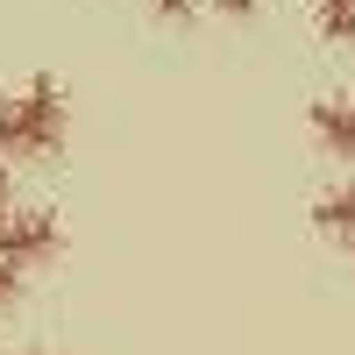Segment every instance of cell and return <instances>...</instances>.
Listing matches in <instances>:
<instances>
[{
  "label": "cell",
  "mask_w": 355,
  "mask_h": 355,
  "mask_svg": "<svg viewBox=\"0 0 355 355\" xmlns=\"http://www.w3.org/2000/svg\"><path fill=\"white\" fill-rule=\"evenodd\" d=\"M306 15H313V28H320V43H355V0H306Z\"/></svg>",
  "instance_id": "cell-5"
},
{
  "label": "cell",
  "mask_w": 355,
  "mask_h": 355,
  "mask_svg": "<svg viewBox=\"0 0 355 355\" xmlns=\"http://www.w3.org/2000/svg\"><path fill=\"white\" fill-rule=\"evenodd\" d=\"M57 249H64V220L50 214V206H15L8 227H0V263L8 270H36V263H50Z\"/></svg>",
  "instance_id": "cell-2"
},
{
  "label": "cell",
  "mask_w": 355,
  "mask_h": 355,
  "mask_svg": "<svg viewBox=\"0 0 355 355\" xmlns=\"http://www.w3.org/2000/svg\"><path fill=\"white\" fill-rule=\"evenodd\" d=\"M15 206H21V199H15V178H8V164H0V227H8Z\"/></svg>",
  "instance_id": "cell-8"
},
{
  "label": "cell",
  "mask_w": 355,
  "mask_h": 355,
  "mask_svg": "<svg viewBox=\"0 0 355 355\" xmlns=\"http://www.w3.org/2000/svg\"><path fill=\"white\" fill-rule=\"evenodd\" d=\"M36 355H50V348H36Z\"/></svg>",
  "instance_id": "cell-10"
},
{
  "label": "cell",
  "mask_w": 355,
  "mask_h": 355,
  "mask_svg": "<svg viewBox=\"0 0 355 355\" xmlns=\"http://www.w3.org/2000/svg\"><path fill=\"white\" fill-rule=\"evenodd\" d=\"M214 8H220V15H227V21H249V15H256V8H263V0H214Z\"/></svg>",
  "instance_id": "cell-9"
},
{
  "label": "cell",
  "mask_w": 355,
  "mask_h": 355,
  "mask_svg": "<svg viewBox=\"0 0 355 355\" xmlns=\"http://www.w3.org/2000/svg\"><path fill=\"white\" fill-rule=\"evenodd\" d=\"M306 135L320 142V157L355 171V93H320L306 107Z\"/></svg>",
  "instance_id": "cell-3"
},
{
  "label": "cell",
  "mask_w": 355,
  "mask_h": 355,
  "mask_svg": "<svg viewBox=\"0 0 355 355\" xmlns=\"http://www.w3.org/2000/svg\"><path fill=\"white\" fill-rule=\"evenodd\" d=\"M71 135V100L50 71L0 93V157H57Z\"/></svg>",
  "instance_id": "cell-1"
},
{
  "label": "cell",
  "mask_w": 355,
  "mask_h": 355,
  "mask_svg": "<svg viewBox=\"0 0 355 355\" xmlns=\"http://www.w3.org/2000/svg\"><path fill=\"white\" fill-rule=\"evenodd\" d=\"M150 8H157V21H192L199 0H150Z\"/></svg>",
  "instance_id": "cell-6"
},
{
  "label": "cell",
  "mask_w": 355,
  "mask_h": 355,
  "mask_svg": "<svg viewBox=\"0 0 355 355\" xmlns=\"http://www.w3.org/2000/svg\"><path fill=\"white\" fill-rule=\"evenodd\" d=\"M21 299V270H8V263H0V313H8Z\"/></svg>",
  "instance_id": "cell-7"
},
{
  "label": "cell",
  "mask_w": 355,
  "mask_h": 355,
  "mask_svg": "<svg viewBox=\"0 0 355 355\" xmlns=\"http://www.w3.org/2000/svg\"><path fill=\"white\" fill-rule=\"evenodd\" d=\"M313 227L327 234L334 249L355 256V178H348V185H327V192L313 199Z\"/></svg>",
  "instance_id": "cell-4"
}]
</instances>
